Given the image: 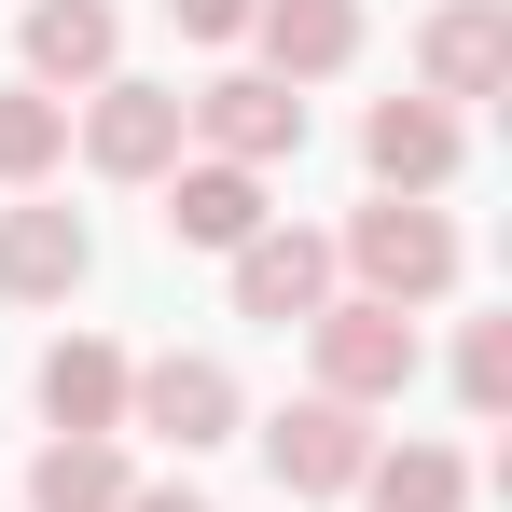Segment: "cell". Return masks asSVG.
Listing matches in <instances>:
<instances>
[{"label": "cell", "mask_w": 512, "mask_h": 512, "mask_svg": "<svg viewBox=\"0 0 512 512\" xmlns=\"http://www.w3.org/2000/svg\"><path fill=\"white\" fill-rule=\"evenodd\" d=\"M305 346H319V402H402L416 388V319L402 305H374V291H346V305H319L305 319Z\"/></svg>", "instance_id": "6da1fadb"}, {"label": "cell", "mask_w": 512, "mask_h": 512, "mask_svg": "<svg viewBox=\"0 0 512 512\" xmlns=\"http://www.w3.org/2000/svg\"><path fill=\"white\" fill-rule=\"evenodd\" d=\"M346 263H360L374 305H429V291H457V222L416 208V194H388V208L346 222Z\"/></svg>", "instance_id": "7a4b0ae2"}, {"label": "cell", "mask_w": 512, "mask_h": 512, "mask_svg": "<svg viewBox=\"0 0 512 512\" xmlns=\"http://www.w3.org/2000/svg\"><path fill=\"white\" fill-rule=\"evenodd\" d=\"M180 125H194L222 167H250V180L305 153V97H291V84H263V70H222V84H194V97H180Z\"/></svg>", "instance_id": "3957f363"}, {"label": "cell", "mask_w": 512, "mask_h": 512, "mask_svg": "<svg viewBox=\"0 0 512 512\" xmlns=\"http://www.w3.org/2000/svg\"><path fill=\"white\" fill-rule=\"evenodd\" d=\"M125 429H153L180 457H208V443H236V374L222 360H125Z\"/></svg>", "instance_id": "277c9868"}, {"label": "cell", "mask_w": 512, "mask_h": 512, "mask_svg": "<svg viewBox=\"0 0 512 512\" xmlns=\"http://www.w3.org/2000/svg\"><path fill=\"white\" fill-rule=\"evenodd\" d=\"M84 167L97 180H167L180 167V84H97L84 97Z\"/></svg>", "instance_id": "5b68a950"}, {"label": "cell", "mask_w": 512, "mask_h": 512, "mask_svg": "<svg viewBox=\"0 0 512 512\" xmlns=\"http://www.w3.org/2000/svg\"><path fill=\"white\" fill-rule=\"evenodd\" d=\"M360 457H374L360 402H291V416L263 429V471H277V499H346V485H360Z\"/></svg>", "instance_id": "8992f818"}, {"label": "cell", "mask_w": 512, "mask_h": 512, "mask_svg": "<svg viewBox=\"0 0 512 512\" xmlns=\"http://www.w3.org/2000/svg\"><path fill=\"white\" fill-rule=\"evenodd\" d=\"M333 305V236H305V222H263L250 250H236V319H319Z\"/></svg>", "instance_id": "52a82bcc"}, {"label": "cell", "mask_w": 512, "mask_h": 512, "mask_svg": "<svg viewBox=\"0 0 512 512\" xmlns=\"http://www.w3.org/2000/svg\"><path fill=\"white\" fill-rule=\"evenodd\" d=\"M416 70H429V111L499 97L512 84V14H499V0H443V14L416 28Z\"/></svg>", "instance_id": "ba28073f"}, {"label": "cell", "mask_w": 512, "mask_h": 512, "mask_svg": "<svg viewBox=\"0 0 512 512\" xmlns=\"http://www.w3.org/2000/svg\"><path fill=\"white\" fill-rule=\"evenodd\" d=\"M84 263H97L84 208H0V305H70Z\"/></svg>", "instance_id": "9c48e42d"}, {"label": "cell", "mask_w": 512, "mask_h": 512, "mask_svg": "<svg viewBox=\"0 0 512 512\" xmlns=\"http://www.w3.org/2000/svg\"><path fill=\"white\" fill-rule=\"evenodd\" d=\"M250 42H263V84H333L360 56V0H250Z\"/></svg>", "instance_id": "30bf717a"}, {"label": "cell", "mask_w": 512, "mask_h": 512, "mask_svg": "<svg viewBox=\"0 0 512 512\" xmlns=\"http://www.w3.org/2000/svg\"><path fill=\"white\" fill-rule=\"evenodd\" d=\"M360 167L388 180V194H443V180H457V111H429V97H374Z\"/></svg>", "instance_id": "8fae6325"}, {"label": "cell", "mask_w": 512, "mask_h": 512, "mask_svg": "<svg viewBox=\"0 0 512 512\" xmlns=\"http://www.w3.org/2000/svg\"><path fill=\"white\" fill-rule=\"evenodd\" d=\"M42 416L70 429V443H111L125 429V346H97V333L42 346Z\"/></svg>", "instance_id": "7c38bea8"}, {"label": "cell", "mask_w": 512, "mask_h": 512, "mask_svg": "<svg viewBox=\"0 0 512 512\" xmlns=\"http://www.w3.org/2000/svg\"><path fill=\"white\" fill-rule=\"evenodd\" d=\"M167 236L180 250H250L263 236V180L222 167V153H208V167H167Z\"/></svg>", "instance_id": "4fadbf2b"}, {"label": "cell", "mask_w": 512, "mask_h": 512, "mask_svg": "<svg viewBox=\"0 0 512 512\" xmlns=\"http://www.w3.org/2000/svg\"><path fill=\"white\" fill-rule=\"evenodd\" d=\"M111 0H28V84L56 97V84H111Z\"/></svg>", "instance_id": "5bb4252c"}, {"label": "cell", "mask_w": 512, "mask_h": 512, "mask_svg": "<svg viewBox=\"0 0 512 512\" xmlns=\"http://www.w3.org/2000/svg\"><path fill=\"white\" fill-rule=\"evenodd\" d=\"M28 512H125V443H42L28 457Z\"/></svg>", "instance_id": "9a60e30c"}, {"label": "cell", "mask_w": 512, "mask_h": 512, "mask_svg": "<svg viewBox=\"0 0 512 512\" xmlns=\"http://www.w3.org/2000/svg\"><path fill=\"white\" fill-rule=\"evenodd\" d=\"M360 499H374V512H457L471 471H457L443 443H388V457H360Z\"/></svg>", "instance_id": "2e32d148"}, {"label": "cell", "mask_w": 512, "mask_h": 512, "mask_svg": "<svg viewBox=\"0 0 512 512\" xmlns=\"http://www.w3.org/2000/svg\"><path fill=\"white\" fill-rule=\"evenodd\" d=\"M56 153H70V97L14 84V97H0V180H42Z\"/></svg>", "instance_id": "e0dca14e"}, {"label": "cell", "mask_w": 512, "mask_h": 512, "mask_svg": "<svg viewBox=\"0 0 512 512\" xmlns=\"http://www.w3.org/2000/svg\"><path fill=\"white\" fill-rule=\"evenodd\" d=\"M457 402H471V416H512V319H471V346H457Z\"/></svg>", "instance_id": "ac0fdd59"}, {"label": "cell", "mask_w": 512, "mask_h": 512, "mask_svg": "<svg viewBox=\"0 0 512 512\" xmlns=\"http://www.w3.org/2000/svg\"><path fill=\"white\" fill-rule=\"evenodd\" d=\"M167 28H194V42H250V0H167Z\"/></svg>", "instance_id": "d6986e66"}, {"label": "cell", "mask_w": 512, "mask_h": 512, "mask_svg": "<svg viewBox=\"0 0 512 512\" xmlns=\"http://www.w3.org/2000/svg\"><path fill=\"white\" fill-rule=\"evenodd\" d=\"M125 512H208L194 485H125Z\"/></svg>", "instance_id": "ffe728a7"}]
</instances>
